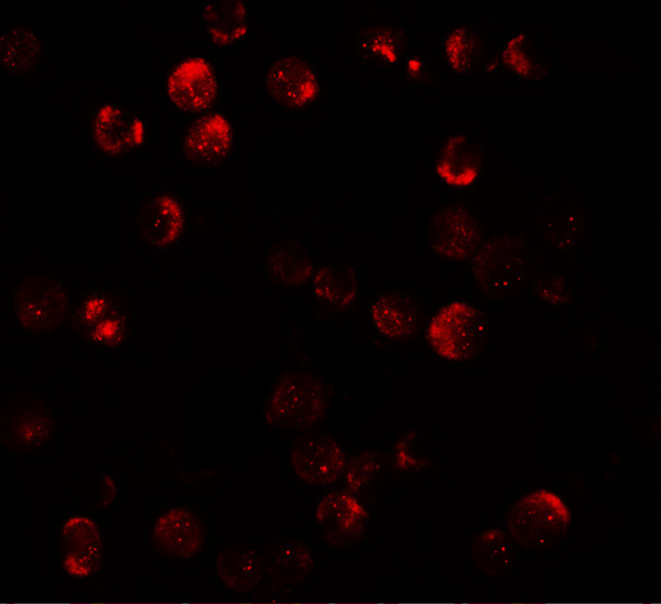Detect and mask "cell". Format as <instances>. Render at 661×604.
<instances>
[{
	"instance_id": "1",
	"label": "cell",
	"mask_w": 661,
	"mask_h": 604,
	"mask_svg": "<svg viewBox=\"0 0 661 604\" xmlns=\"http://www.w3.org/2000/svg\"><path fill=\"white\" fill-rule=\"evenodd\" d=\"M429 334L438 354L460 357L480 334L477 312L465 303L453 302L434 316Z\"/></svg>"
},
{
	"instance_id": "2",
	"label": "cell",
	"mask_w": 661,
	"mask_h": 604,
	"mask_svg": "<svg viewBox=\"0 0 661 604\" xmlns=\"http://www.w3.org/2000/svg\"><path fill=\"white\" fill-rule=\"evenodd\" d=\"M216 88L214 73L201 57L181 62L167 80L170 99L185 111H198L207 107L216 95Z\"/></svg>"
},
{
	"instance_id": "3",
	"label": "cell",
	"mask_w": 661,
	"mask_h": 604,
	"mask_svg": "<svg viewBox=\"0 0 661 604\" xmlns=\"http://www.w3.org/2000/svg\"><path fill=\"white\" fill-rule=\"evenodd\" d=\"M267 87L279 101L300 106L316 93V82L311 69L294 57H283L268 72Z\"/></svg>"
},
{
	"instance_id": "4",
	"label": "cell",
	"mask_w": 661,
	"mask_h": 604,
	"mask_svg": "<svg viewBox=\"0 0 661 604\" xmlns=\"http://www.w3.org/2000/svg\"><path fill=\"white\" fill-rule=\"evenodd\" d=\"M231 128L220 115L212 114L197 119L188 131L185 152L199 163H216L229 152Z\"/></svg>"
},
{
	"instance_id": "5",
	"label": "cell",
	"mask_w": 661,
	"mask_h": 604,
	"mask_svg": "<svg viewBox=\"0 0 661 604\" xmlns=\"http://www.w3.org/2000/svg\"><path fill=\"white\" fill-rule=\"evenodd\" d=\"M182 225V208L167 195L153 196L140 214V231L145 240L155 246L172 244L178 237Z\"/></svg>"
},
{
	"instance_id": "6",
	"label": "cell",
	"mask_w": 661,
	"mask_h": 604,
	"mask_svg": "<svg viewBox=\"0 0 661 604\" xmlns=\"http://www.w3.org/2000/svg\"><path fill=\"white\" fill-rule=\"evenodd\" d=\"M154 533L160 546L177 554L192 553L202 542L201 524L188 510H171L155 525Z\"/></svg>"
},
{
	"instance_id": "7",
	"label": "cell",
	"mask_w": 661,
	"mask_h": 604,
	"mask_svg": "<svg viewBox=\"0 0 661 604\" xmlns=\"http://www.w3.org/2000/svg\"><path fill=\"white\" fill-rule=\"evenodd\" d=\"M319 402L321 392L313 382L295 378L283 381L273 398L277 412L289 420H313Z\"/></svg>"
},
{
	"instance_id": "8",
	"label": "cell",
	"mask_w": 661,
	"mask_h": 604,
	"mask_svg": "<svg viewBox=\"0 0 661 604\" xmlns=\"http://www.w3.org/2000/svg\"><path fill=\"white\" fill-rule=\"evenodd\" d=\"M473 240V224L464 212L448 209L435 217L433 244L442 254L462 257L470 249Z\"/></svg>"
},
{
	"instance_id": "9",
	"label": "cell",
	"mask_w": 661,
	"mask_h": 604,
	"mask_svg": "<svg viewBox=\"0 0 661 604\" xmlns=\"http://www.w3.org/2000/svg\"><path fill=\"white\" fill-rule=\"evenodd\" d=\"M134 125L128 112L117 105L99 108L94 121V134L98 147L105 152L118 153L133 139Z\"/></svg>"
},
{
	"instance_id": "10",
	"label": "cell",
	"mask_w": 661,
	"mask_h": 604,
	"mask_svg": "<svg viewBox=\"0 0 661 604\" xmlns=\"http://www.w3.org/2000/svg\"><path fill=\"white\" fill-rule=\"evenodd\" d=\"M88 336L102 345H117L123 339V323L119 313L102 298L94 296L79 311Z\"/></svg>"
},
{
	"instance_id": "11",
	"label": "cell",
	"mask_w": 661,
	"mask_h": 604,
	"mask_svg": "<svg viewBox=\"0 0 661 604\" xmlns=\"http://www.w3.org/2000/svg\"><path fill=\"white\" fill-rule=\"evenodd\" d=\"M470 144L454 140L446 148L438 163V173L449 184L465 186L478 172V157Z\"/></svg>"
},
{
	"instance_id": "12",
	"label": "cell",
	"mask_w": 661,
	"mask_h": 604,
	"mask_svg": "<svg viewBox=\"0 0 661 604\" xmlns=\"http://www.w3.org/2000/svg\"><path fill=\"white\" fill-rule=\"evenodd\" d=\"M204 14L210 36L217 43H229L246 30V14L239 3L212 4L206 8Z\"/></svg>"
},
{
	"instance_id": "13",
	"label": "cell",
	"mask_w": 661,
	"mask_h": 604,
	"mask_svg": "<svg viewBox=\"0 0 661 604\" xmlns=\"http://www.w3.org/2000/svg\"><path fill=\"white\" fill-rule=\"evenodd\" d=\"M39 53L35 35L25 28H13L1 39V62L10 71H24Z\"/></svg>"
},
{
	"instance_id": "14",
	"label": "cell",
	"mask_w": 661,
	"mask_h": 604,
	"mask_svg": "<svg viewBox=\"0 0 661 604\" xmlns=\"http://www.w3.org/2000/svg\"><path fill=\"white\" fill-rule=\"evenodd\" d=\"M340 454L334 451L330 445H317L313 450L304 451L302 465L299 471L302 472L303 479L311 482H324L332 478L340 468Z\"/></svg>"
},
{
	"instance_id": "15",
	"label": "cell",
	"mask_w": 661,
	"mask_h": 604,
	"mask_svg": "<svg viewBox=\"0 0 661 604\" xmlns=\"http://www.w3.org/2000/svg\"><path fill=\"white\" fill-rule=\"evenodd\" d=\"M372 317L377 327L387 336L394 337L407 332L410 326V315L395 301L380 299L372 305Z\"/></svg>"
},
{
	"instance_id": "16",
	"label": "cell",
	"mask_w": 661,
	"mask_h": 604,
	"mask_svg": "<svg viewBox=\"0 0 661 604\" xmlns=\"http://www.w3.org/2000/svg\"><path fill=\"white\" fill-rule=\"evenodd\" d=\"M459 46L460 47H457L456 44L454 43V41L452 39H449L447 42V54H448L451 64L464 66L467 63V60L469 57V55H468V51H469L468 46L469 45H468L467 40L464 36H459Z\"/></svg>"
}]
</instances>
